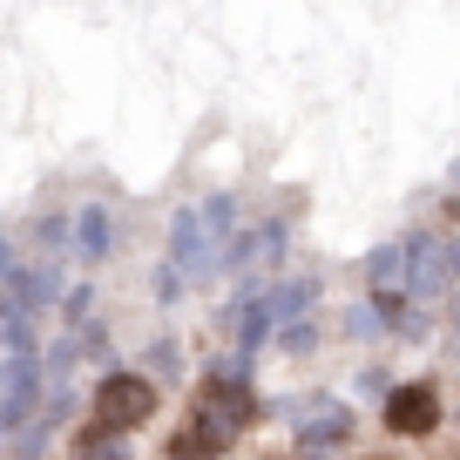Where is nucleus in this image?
Wrapping results in <instances>:
<instances>
[{
  "label": "nucleus",
  "instance_id": "obj_3",
  "mask_svg": "<svg viewBox=\"0 0 460 460\" xmlns=\"http://www.w3.org/2000/svg\"><path fill=\"white\" fill-rule=\"evenodd\" d=\"M386 427L406 433V440L433 433V427H440V393H433V386H393L386 393Z\"/></svg>",
  "mask_w": 460,
  "mask_h": 460
},
{
  "label": "nucleus",
  "instance_id": "obj_1",
  "mask_svg": "<svg viewBox=\"0 0 460 460\" xmlns=\"http://www.w3.org/2000/svg\"><path fill=\"white\" fill-rule=\"evenodd\" d=\"M224 237H230V203H197V210L176 217V264H183V278H210L217 258H230Z\"/></svg>",
  "mask_w": 460,
  "mask_h": 460
},
{
  "label": "nucleus",
  "instance_id": "obj_5",
  "mask_svg": "<svg viewBox=\"0 0 460 460\" xmlns=\"http://www.w3.org/2000/svg\"><path fill=\"white\" fill-rule=\"evenodd\" d=\"M102 244H109V217H102V210H88V217H82V251L95 258Z\"/></svg>",
  "mask_w": 460,
  "mask_h": 460
},
{
  "label": "nucleus",
  "instance_id": "obj_4",
  "mask_svg": "<svg viewBox=\"0 0 460 460\" xmlns=\"http://www.w3.org/2000/svg\"><path fill=\"white\" fill-rule=\"evenodd\" d=\"M170 460H224V454H217V447H210V433H176Z\"/></svg>",
  "mask_w": 460,
  "mask_h": 460
},
{
  "label": "nucleus",
  "instance_id": "obj_2",
  "mask_svg": "<svg viewBox=\"0 0 460 460\" xmlns=\"http://www.w3.org/2000/svg\"><path fill=\"white\" fill-rule=\"evenodd\" d=\"M149 413H156V386H149L143 373H109L95 386V427L102 433H129V427H143Z\"/></svg>",
  "mask_w": 460,
  "mask_h": 460
}]
</instances>
